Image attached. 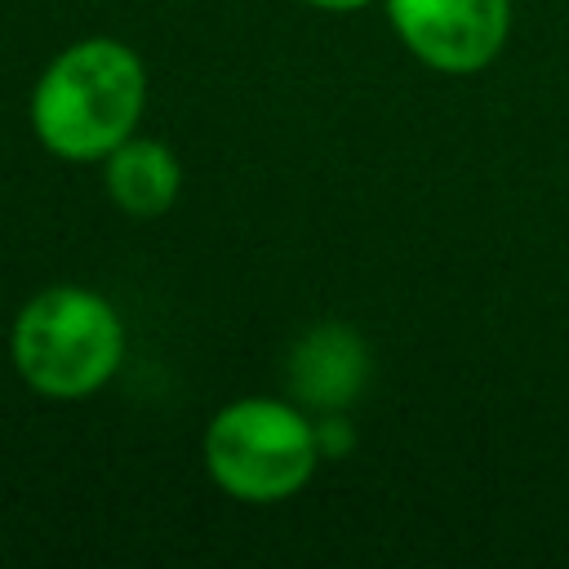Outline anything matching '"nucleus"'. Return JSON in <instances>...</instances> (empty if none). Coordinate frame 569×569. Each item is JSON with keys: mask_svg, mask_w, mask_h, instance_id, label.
Returning <instances> with one entry per match:
<instances>
[{"mask_svg": "<svg viewBox=\"0 0 569 569\" xmlns=\"http://www.w3.org/2000/svg\"><path fill=\"white\" fill-rule=\"evenodd\" d=\"M9 356L22 382L49 400H84L124 360L116 307L84 284H49L18 311Z\"/></svg>", "mask_w": 569, "mask_h": 569, "instance_id": "nucleus-2", "label": "nucleus"}, {"mask_svg": "<svg viewBox=\"0 0 569 569\" xmlns=\"http://www.w3.org/2000/svg\"><path fill=\"white\" fill-rule=\"evenodd\" d=\"M365 373H369L365 342L347 325H320V329H311L293 347V356H289V387L307 405H320V409L347 405L360 391Z\"/></svg>", "mask_w": 569, "mask_h": 569, "instance_id": "nucleus-5", "label": "nucleus"}, {"mask_svg": "<svg viewBox=\"0 0 569 569\" xmlns=\"http://www.w3.org/2000/svg\"><path fill=\"white\" fill-rule=\"evenodd\" d=\"M387 18L418 62L467 76L498 58L511 0H387Z\"/></svg>", "mask_w": 569, "mask_h": 569, "instance_id": "nucleus-4", "label": "nucleus"}, {"mask_svg": "<svg viewBox=\"0 0 569 569\" xmlns=\"http://www.w3.org/2000/svg\"><path fill=\"white\" fill-rule=\"evenodd\" d=\"M102 160H107V196L116 209H124L133 218H160L178 200L182 169L164 142L129 133Z\"/></svg>", "mask_w": 569, "mask_h": 569, "instance_id": "nucleus-6", "label": "nucleus"}, {"mask_svg": "<svg viewBox=\"0 0 569 569\" xmlns=\"http://www.w3.org/2000/svg\"><path fill=\"white\" fill-rule=\"evenodd\" d=\"M320 462V436L302 409L244 396L213 413L204 427V467L213 485L240 502H280L298 493Z\"/></svg>", "mask_w": 569, "mask_h": 569, "instance_id": "nucleus-3", "label": "nucleus"}, {"mask_svg": "<svg viewBox=\"0 0 569 569\" xmlns=\"http://www.w3.org/2000/svg\"><path fill=\"white\" fill-rule=\"evenodd\" d=\"M147 71L138 53L111 36L62 49L31 93V129L62 160H102L120 147L142 111Z\"/></svg>", "mask_w": 569, "mask_h": 569, "instance_id": "nucleus-1", "label": "nucleus"}, {"mask_svg": "<svg viewBox=\"0 0 569 569\" xmlns=\"http://www.w3.org/2000/svg\"><path fill=\"white\" fill-rule=\"evenodd\" d=\"M316 9H329V13H351V9H365L369 0H307Z\"/></svg>", "mask_w": 569, "mask_h": 569, "instance_id": "nucleus-7", "label": "nucleus"}]
</instances>
